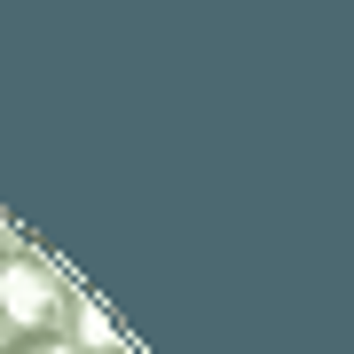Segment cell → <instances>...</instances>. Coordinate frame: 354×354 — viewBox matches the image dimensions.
<instances>
[{
    "label": "cell",
    "instance_id": "obj_3",
    "mask_svg": "<svg viewBox=\"0 0 354 354\" xmlns=\"http://www.w3.org/2000/svg\"><path fill=\"white\" fill-rule=\"evenodd\" d=\"M0 354H71V339L55 330V339H0Z\"/></svg>",
    "mask_w": 354,
    "mask_h": 354
},
{
    "label": "cell",
    "instance_id": "obj_4",
    "mask_svg": "<svg viewBox=\"0 0 354 354\" xmlns=\"http://www.w3.org/2000/svg\"><path fill=\"white\" fill-rule=\"evenodd\" d=\"M0 260H8V228H0Z\"/></svg>",
    "mask_w": 354,
    "mask_h": 354
},
{
    "label": "cell",
    "instance_id": "obj_2",
    "mask_svg": "<svg viewBox=\"0 0 354 354\" xmlns=\"http://www.w3.org/2000/svg\"><path fill=\"white\" fill-rule=\"evenodd\" d=\"M64 339H71V354H127V339H118V323L102 315L95 299H79V291H71V315H64Z\"/></svg>",
    "mask_w": 354,
    "mask_h": 354
},
{
    "label": "cell",
    "instance_id": "obj_1",
    "mask_svg": "<svg viewBox=\"0 0 354 354\" xmlns=\"http://www.w3.org/2000/svg\"><path fill=\"white\" fill-rule=\"evenodd\" d=\"M64 315H71V283L39 252L8 244V260H0V339H55Z\"/></svg>",
    "mask_w": 354,
    "mask_h": 354
}]
</instances>
